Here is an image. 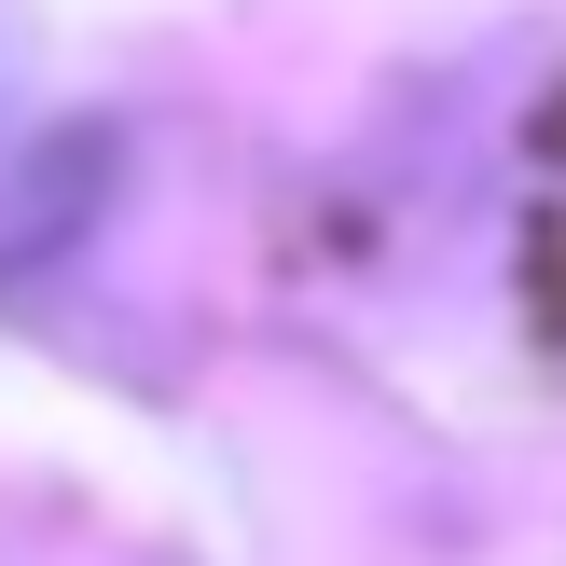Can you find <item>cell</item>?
Instances as JSON below:
<instances>
[{
	"mask_svg": "<svg viewBox=\"0 0 566 566\" xmlns=\"http://www.w3.org/2000/svg\"><path fill=\"white\" fill-rule=\"evenodd\" d=\"M14 70H28V28L0 14V111H14Z\"/></svg>",
	"mask_w": 566,
	"mask_h": 566,
	"instance_id": "1",
	"label": "cell"
}]
</instances>
